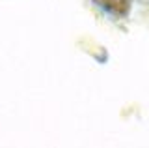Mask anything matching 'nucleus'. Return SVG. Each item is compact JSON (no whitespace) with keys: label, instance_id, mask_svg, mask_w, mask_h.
Here are the masks:
<instances>
[{"label":"nucleus","instance_id":"1","mask_svg":"<svg viewBox=\"0 0 149 148\" xmlns=\"http://www.w3.org/2000/svg\"><path fill=\"white\" fill-rule=\"evenodd\" d=\"M95 4H99L102 10H106L108 13H114V15H125L130 8V2L132 0H93Z\"/></svg>","mask_w":149,"mask_h":148}]
</instances>
